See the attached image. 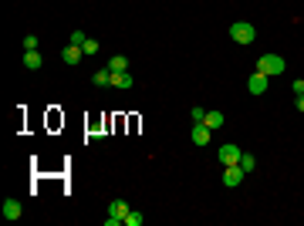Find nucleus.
Returning a JSON list of instances; mask_svg holds the SVG:
<instances>
[{
	"instance_id": "20e7f679",
	"label": "nucleus",
	"mask_w": 304,
	"mask_h": 226,
	"mask_svg": "<svg viewBox=\"0 0 304 226\" xmlns=\"http://www.w3.org/2000/svg\"><path fill=\"white\" fill-rule=\"evenodd\" d=\"M240 155H244V149H240V145H233V142H227V145L220 149L217 159L223 162V166H240Z\"/></svg>"
},
{
	"instance_id": "f3484780",
	"label": "nucleus",
	"mask_w": 304,
	"mask_h": 226,
	"mask_svg": "<svg viewBox=\"0 0 304 226\" xmlns=\"http://www.w3.org/2000/svg\"><path fill=\"white\" fill-rule=\"evenodd\" d=\"M81 51H85L88 57H92V54H98V41H95V38H88L85 44H81Z\"/></svg>"
},
{
	"instance_id": "6ab92c4d",
	"label": "nucleus",
	"mask_w": 304,
	"mask_h": 226,
	"mask_svg": "<svg viewBox=\"0 0 304 226\" xmlns=\"http://www.w3.org/2000/svg\"><path fill=\"white\" fill-rule=\"evenodd\" d=\"M190 118H193V122H203V118H206V108H200V105L190 108Z\"/></svg>"
},
{
	"instance_id": "1a4fd4ad",
	"label": "nucleus",
	"mask_w": 304,
	"mask_h": 226,
	"mask_svg": "<svg viewBox=\"0 0 304 226\" xmlns=\"http://www.w3.org/2000/svg\"><path fill=\"white\" fill-rule=\"evenodd\" d=\"M112 85L125 91V88H132V85H135V78L129 75V71H112Z\"/></svg>"
},
{
	"instance_id": "ddd939ff",
	"label": "nucleus",
	"mask_w": 304,
	"mask_h": 226,
	"mask_svg": "<svg viewBox=\"0 0 304 226\" xmlns=\"http://www.w3.org/2000/svg\"><path fill=\"white\" fill-rule=\"evenodd\" d=\"M203 122H206L213 132H220V128H223V112H206V118H203Z\"/></svg>"
},
{
	"instance_id": "f257e3e1",
	"label": "nucleus",
	"mask_w": 304,
	"mask_h": 226,
	"mask_svg": "<svg viewBox=\"0 0 304 226\" xmlns=\"http://www.w3.org/2000/svg\"><path fill=\"white\" fill-rule=\"evenodd\" d=\"M284 68H287V61H284L281 54H260V57H257V71H260V75H267V78L284 75Z\"/></svg>"
},
{
	"instance_id": "9b49d317",
	"label": "nucleus",
	"mask_w": 304,
	"mask_h": 226,
	"mask_svg": "<svg viewBox=\"0 0 304 226\" xmlns=\"http://www.w3.org/2000/svg\"><path fill=\"white\" fill-rule=\"evenodd\" d=\"M41 64H44V57H41L38 51H24V68H27V71H41Z\"/></svg>"
},
{
	"instance_id": "a211bd4d",
	"label": "nucleus",
	"mask_w": 304,
	"mask_h": 226,
	"mask_svg": "<svg viewBox=\"0 0 304 226\" xmlns=\"http://www.w3.org/2000/svg\"><path fill=\"white\" fill-rule=\"evenodd\" d=\"M85 41H88V34H85V30H71V41H68V44H78V47H81Z\"/></svg>"
},
{
	"instance_id": "2eb2a0df",
	"label": "nucleus",
	"mask_w": 304,
	"mask_h": 226,
	"mask_svg": "<svg viewBox=\"0 0 304 226\" xmlns=\"http://www.w3.org/2000/svg\"><path fill=\"white\" fill-rule=\"evenodd\" d=\"M240 169L247 172V176H250V172L257 169V159H254V155H250V152H244V155H240Z\"/></svg>"
},
{
	"instance_id": "dca6fc26",
	"label": "nucleus",
	"mask_w": 304,
	"mask_h": 226,
	"mask_svg": "<svg viewBox=\"0 0 304 226\" xmlns=\"http://www.w3.org/2000/svg\"><path fill=\"white\" fill-rule=\"evenodd\" d=\"M125 226H142V213H139V209H129V216H125Z\"/></svg>"
},
{
	"instance_id": "4468645a",
	"label": "nucleus",
	"mask_w": 304,
	"mask_h": 226,
	"mask_svg": "<svg viewBox=\"0 0 304 226\" xmlns=\"http://www.w3.org/2000/svg\"><path fill=\"white\" fill-rule=\"evenodd\" d=\"M108 71H129V57H125V54H115L112 61H108Z\"/></svg>"
},
{
	"instance_id": "423d86ee",
	"label": "nucleus",
	"mask_w": 304,
	"mask_h": 226,
	"mask_svg": "<svg viewBox=\"0 0 304 226\" xmlns=\"http://www.w3.org/2000/svg\"><path fill=\"white\" fill-rule=\"evenodd\" d=\"M244 176H247V172L240 169V166H223V186L237 189L240 182H244Z\"/></svg>"
},
{
	"instance_id": "7ed1b4c3",
	"label": "nucleus",
	"mask_w": 304,
	"mask_h": 226,
	"mask_svg": "<svg viewBox=\"0 0 304 226\" xmlns=\"http://www.w3.org/2000/svg\"><path fill=\"white\" fill-rule=\"evenodd\" d=\"M125 216H129V203H125V199H112V203H108V219H105V226L125 223Z\"/></svg>"
},
{
	"instance_id": "412c9836",
	"label": "nucleus",
	"mask_w": 304,
	"mask_h": 226,
	"mask_svg": "<svg viewBox=\"0 0 304 226\" xmlns=\"http://www.w3.org/2000/svg\"><path fill=\"white\" fill-rule=\"evenodd\" d=\"M291 91H294V94H304V78H297V81H291Z\"/></svg>"
},
{
	"instance_id": "9d476101",
	"label": "nucleus",
	"mask_w": 304,
	"mask_h": 226,
	"mask_svg": "<svg viewBox=\"0 0 304 226\" xmlns=\"http://www.w3.org/2000/svg\"><path fill=\"white\" fill-rule=\"evenodd\" d=\"M20 213H24V209H20L17 199H4V216H7L10 223H14V219H20Z\"/></svg>"
},
{
	"instance_id": "6e6552de",
	"label": "nucleus",
	"mask_w": 304,
	"mask_h": 226,
	"mask_svg": "<svg viewBox=\"0 0 304 226\" xmlns=\"http://www.w3.org/2000/svg\"><path fill=\"white\" fill-rule=\"evenodd\" d=\"M81 57H85V51H81L78 44H68L65 51H61V61H65V64H71V68H75L78 61H81Z\"/></svg>"
},
{
	"instance_id": "4be33fe9",
	"label": "nucleus",
	"mask_w": 304,
	"mask_h": 226,
	"mask_svg": "<svg viewBox=\"0 0 304 226\" xmlns=\"http://www.w3.org/2000/svg\"><path fill=\"white\" fill-rule=\"evenodd\" d=\"M294 108H297V112H304V94H294Z\"/></svg>"
},
{
	"instance_id": "39448f33",
	"label": "nucleus",
	"mask_w": 304,
	"mask_h": 226,
	"mask_svg": "<svg viewBox=\"0 0 304 226\" xmlns=\"http://www.w3.org/2000/svg\"><path fill=\"white\" fill-rule=\"evenodd\" d=\"M190 139H193V145H200V149H203V145H209V139H213V128H209L206 122H193V135H190Z\"/></svg>"
},
{
	"instance_id": "aec40b11",
	"label": "nucleus",
	"mask_w": 304,
	"mask_h": 226,
	"mask_svg": "<svg viewBox=\"0 0 304 226\" xmlns=\"http://www.w3.org/2000/svg\"><path fill=\"white\" fill-rule=\"evenodd\" d=\"M24 51H38V34H27L24 38Z\"/></svg>"
},
{
	"instance_id": "f8f14e48",
	"label": "nucleus",
	"mask_w": 304,
	"mask_h": 226,
	"mask_svg": "<svg viewBox=\"0 0 304 226\" xmlns=\"http://www.w3.org/2000/svg\"><path fill=\"white\" fill-rule=\"evenodd\" d=\"M92 81H95L98 88H108V85H112V71H108V68H102V71H95V75H92Z\"/></svg>"
},
{
	"instance_id": "f03ea898",
	"label": "nucleus",
	"mask_w": 304,
	"mask_h": 226,
	"mask_svg": "<svg viewBox=\"0 0 304 226\" xmlns=\"http://www.w3.org/2000/svg\"><path fill=\"white\" fill-rule=\"evenodd\" d=\"M230 38L237 41V44H254V41H257V27H250L247 20H237V24H230Z\"/></svg>"
},
{
	"instance_id": "0eeeda50",
	"label": "nucleus",
	"mask_w": 304,
	"mask_h": 226,
	"mask_svg": "<svg viewBox=\"0 0 304 226\" xmlns=\"http://www.w3.org/2000/svg\"><path fill=\"white\" fill-rule=\"evenodd\" d=\"M267 85H270V78L260 75V71H254V75H250V81H247L250 94H264V91H267Z\"/></svg>"
}]
</instances>
